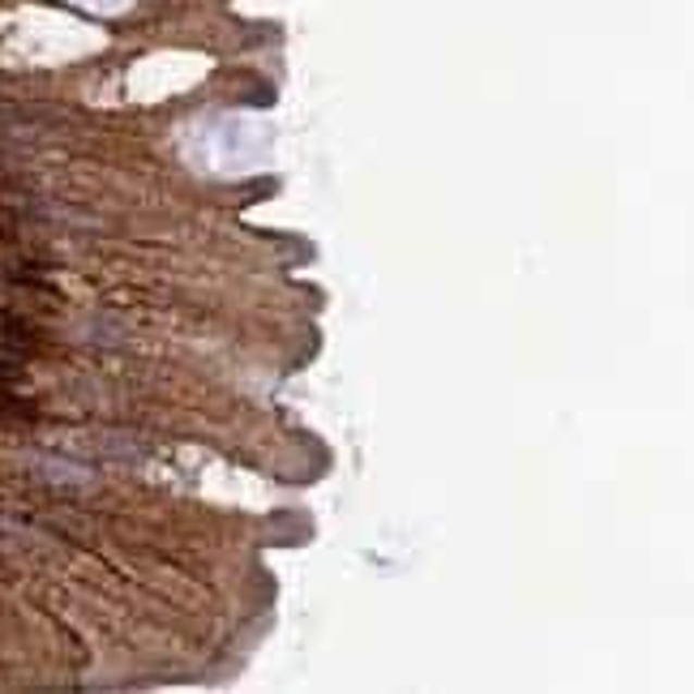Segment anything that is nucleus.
<instances>
[{"label": "nucleus", "mask_w": 694, "mask_h": 694, "mask_svg": "<svg viewBox=\"0 0 694 694\" xmlns=\"http://www.w3.org/2000/svg\"><path fill=\"white\" fill-rule=\"evenodd\" d=\"M0 347H9V356H26V351H35V331L22 318L0 313Z\"/></svg>", "instance_id": "1"}]
</instances>
